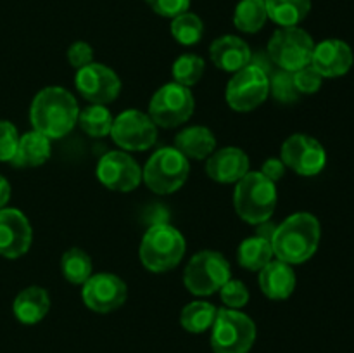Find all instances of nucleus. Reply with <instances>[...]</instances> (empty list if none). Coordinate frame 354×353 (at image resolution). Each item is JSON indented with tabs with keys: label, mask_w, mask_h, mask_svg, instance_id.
Listing matches in <instances>:
<instances>
[{
	"label": "nucleus",
	"mask_w": 354,
	"mask_h": 353,
	"mask_svg": "<svg viewBox=\"0 0 354 353\" xmlns=\"http://www.w3.org/2000/svg\"><path fill=\"white\" fill-rule=\"evenodd\" d=\"M80 107L75 96L62 87H47L33 97L30 121L33 130L48 141L62 138L78 123Z\"/></svg>",
	"instance_id": "obj_1"
},
{
	"label": "nucleus",
	"mask_w": 354,
	"mask_h": 353,
	"mask_svg": "<svg viewBox=\"0 0 354 353\" xmlns=\"http://www.w3.org/2000/svg\"><path fill=\"white\" fill-rule=\"evenodd\" d=\"M322 239L320 221L315 215L299 211L277 225L272 235L273 256L289 265H301L317 253Z\"/></svg>",
	"instance_id": "obj_2"
},
{
	"label": "nucleus",
	"mask_w": 354,
	"mask_h": 353,
	"mask_svg": "<svg viewBox=\"0 0 354 353\" xmlns=\"http://www.w3.org/2000/svg\"><path fill=\"white\" fill-rule=\"evenodd\" d=\"M185 239L182 232L168 221L147 228L140 242V262L149 272L165 273L175 269L185 256Z\"/></svg>",
	"instance_id": "obj_3"
},
{
	"label": "nucleus",
	"mask_w": 354,
	"mask_h": 353,
	"mask_svg": "<svg viewBox=\"0 0 354 353\" xmlns=\"http://www.w3.org/2000/svg\"><path fill=\"white\" fill-rule=\"evenodd\" d=\"M234 206L245 224H265L277 208L275 182L261 172H248L235 185Z\"/></svg>",
	"instance_id": "obj_4"
},
{
	"label": "nucleus",
	"mask_w": 354,
	"mask_h": 353,
	"mask_svg": "<svg viewBox=\"0 0 354 353\" xmlns=\"http://www.w3.org/2000/svg\"><path fill=\"white\" fill-rule=\"evenodd\" d=\"M256 341V324L244 311L218 308L211 327L213 353H249Z\"/></svg>",
	"instance_id": "obj_5"
},
{
	"label": "nucleus",
	"mask_w": 354,
	"mask_h": 353,
	"mask_svg": "<svg viewBox=\"0 0 354 353\" xmlns=\"http://www.w3.org/2000/svg\"><path fill=\"white\" fill-rule=\"evenodd\" d=\"M190 173V163L176 147H161L149 158L142 170V180L156 194H173L183 187Z\"/></svg>",
	"instance_id": "obj_6"
},
{
	"label": "nucleus",
	"mask_w": 354,
	"mask_h": 353,
	"mask_svg": "<svg viewBox=\"0 0 354 353\" xmlns=\"http://www.w3.org/2000/svg\"><path fill=\"white\" fill-rule=\"evenodd\" d=\"M228 279H232L230 263L221 253L204 249L189 260L183 272L187 291L196 296H211L220 293Z\"/></svg>",
	"instance_id": "obj_7"
},
{
	"label": "nucleus",
	"mask_w": 354,
	"mask_h": 353,
	"mask_svg": "<svg viewBox=\"0 0 354 353\" xmlns=\"http://www.w3.org/2000/svg\"><path fill=\"white\" fill-rule=\"evenodd\" d=\"M315 42L306 30L299 26L279 28L266 47L270 61L283 71L296 73L311 64Z\"/></svg>",
	"instance_id": "obj_8"
},
{
	"label": "nucleus",
	"mask_w": 354,
	"mask_h": 353,
	"mask_svg": "<svg viewBox=\"0 0 354 353\" xmlns=\"http://www.w3.org/2000/svg\"><path fill=\"white\" fill-rule=\"evenodd\" d=\"M196 109V99L189 87L171 82L156 90L149 102V116L156 127L176 128L190 120Z\"/></svg>",
	"instance_id": "obj_9"
},
{
	"label": "nucleus",
	"mask_w": 354,
	"mask_h": 353,
	"mask_svg": "<svg viewBox=\"0 0 354 353\" xmlns=\"http://www.w3.org/2000/svg\"><path fill=\"white\" fill-rule=\"evenodd\" d=\"M270 96L268 73L254 64L234 73L225 90V99L230 109L237 113H249L261 106Z\"/></svg>",
	"instance_id": "obj_10"
},
{
	"label": "nucleus",
	"mask_w": 354,
	"mask_h": 353,
	"mask_svg": "<svg viewBox=\"0 0 354 353\" xmlns=\"http://www.w3.org/2000/svg\"><path fill=\"white\" fill-rule=\"evenodd\" d=\"M111 137L118 147L130 152L151 149L158 141V127L151 116L138 109H128L118 114L113 121Z\"/></svg>",
	"instance_id": "obj_11"
},
{
	"label": "nucleus",
	"mask_w": 354,
	"mask_h": 353,
	"mask_svg": "<svg viewBox=\"0 0 354 353\" xmlns=\"http://www.w3.org/2000/svg\"><path fill=\"white\" fill-rule=\"evenodd\" d=\"M280 159L286 168L303 176H315L327 165V151L317 138L306 134H294L282 144Z\"/></svg>",
	"instance_id": "obj_12"
},
{
	"label": "nucleus",
	"mask_w": 354,
	"mask_h": 353,
	"mask_svg": "<svg viewBox=\"0 0 354 353\" xmlns=\"http://www.w3.org/2000/svg\"><path fill=\"white\" fill-rule=\"evenodd\" d=\"M75 85L83 99L102 106L116 100L121 92L120 76L100 62H90L85 68L76 69Z\"/></svg>",
	"instance_id": "obj_13"
},
{
	"label": "nucleus",
	"mask_w": 354,
	"mask_h": 353,
	"mask_svg": "<svg viewBox=\"0 0 354 353\" xmlns=\"http://www.w3.org/2000/svg\"><path fill=\"white\" fill-rule=\"evenodd\" d=\"M82 298L86 308L95 314H111L124 305L128 298V287L121 277L109 272L92 273L83 284Z\"/></svg>",
	"instance_id": "obj_14"
},
{
	"label": "nucleus",
	"mask_w": 354,
	"mask_h": 353,
	"mask_svg": "<svg viewBox=\"0 0 354 353\" xmlns=\"http://www.w3.org/2000/svg\"><path fill=\"white\" fill-rule=\"evenodd\" d=\"M97 179L109 190L131 192L142 182V170L130 154L123 151H111L100 158L97 165Z\"/></svg>",
	"instance_id": "obj_15"
},
{
	"label": "nucleus",
	"mask_w": 354,
	"mask_h": 353,
	"mask_svg": "<svg viewBox=\"0 0 354 353\" xmlns=\"http://www.w3.org/2000/svg\"><path fill=\"white\" fill-rule=\"evenodd\" d=\"M33 242V228L23 211L16 208L0 210V256L17 260L26 255Z\"/></svg>",
	"instance_id": "obj_16"
},
{
	"label": "nucleus",
	"mask_w": 354,
	"mask_h": 353,
	"mask_svg": "<svg viewBox=\"0 0 354 353\" xmlns=\"http://www.w3.org/2000/svg\"><path fill=\"white\" fill-rule=\"evenodd\" d=\"M354 64V54L349 44L339 38H327V40L315 44L311 66L320 73L324 78H339L349 73Z\"/></svg>",
	"instance_id": "obj_17"
},
{
	"label": "nucleus",
	"mask_w": 354,
	"mask_h": 353,
	"mask_svg": "<svg viewBox=\"0 0 354 353\" xmlns=\"http://www.w3.org/2000/svg\"><path fill=\"white\" fill-rule=\"evenodd\" d=\"M249 172V156L241 147H221L206 161V173L218 183H237Z\"/></svg>",
	"instance_id": "obj_18"
},
{
	"label": "nucleus",
	"mask_w": 354,
	"mask_h": 353,
	"mask_svg": "<svg viewBox=\"0 0 354 353\" xmlns=\"http://www.w3.org/2000/svg\"><path fill=\"white\" fill-rule=\"evenodd\" d=\"M209 57L218 69L237 73L251 64L252 52L248 42L235 35H223L216 38L209 47Z\"/></svg>",
	"instance_id": "obj_19"
},
{
	"label": "nucleus",
	"mask_w": 354,
	"mask_h": 353,
	"mask_svg": "<svg viewBox=\"0 0 354 353\" xmlns=\"http://www.w3.org/2000/svg\"><path fill=\"white\" fill-rule=\"evenodd\" d=\"M258 282L263 294L270 300H287L296 289V272L289 263L272 260L265 269L259 270Z\"/></svg>",
	"instance_id": "obj_20"
},
{
	"label": "nucleus",
	"mask_w": 354,
	"mask_h": 353,
	"mask_svg": "<svg viewBox=\"0 0 354 353\" xmlns=\"http://www.w3.org/2000/svg\"><path fill=\"white\" fill-rule=\"evenodd\" d=\"M48 310H50V298L40 286L26 287L14 298L12 314L24 325H35L41 322Z\"/></svg>",
	"instance_id": "obj_21"
},
{
	"label": "nucleus",
	"mask_w": 354,
	"mask_h": 353,
	"mask_svg": "<svg viewBox=\"0 0 354 353\" xmlns=\"http://www.w3.org/2000/svg\"><path fill=\"white\" fill-rule=\"evenodd\" d=\"M175 147L187 159H207L216 151V138L209 128L196 125L176 135Z\"/></svg>",
	"instance_id": "obj_22"
},
{
	"label": "nucleus",
	"mask_w": 354,
	"mask_h": 353,
	"mask_svg": "<svg viewBox=\"0 0 354 353\" xmlns=\"http://www.w3.org/2000/svg\"><path fill=\"white\" fill-rule=\"evenodd\" d=\"M48 158H50V141L37 130H31L19 137V144L10 165L16 168H37Z\"/></svg>",
	"instance_id": "obj_23"
},
{
	"label": "nucleus",
	"mask_w": 354,
	"mask_h": 353,
	"mask_svg": "<svg viewBox=\"0 0 354 353\" xmlns=\"http://www.w3.org/2000/svg\"><path fill=\"white\" fill-rule=\"evenodd\" d=\"M311 10V0H266L268 19L280 28H292L303 23Z\"/></svg>",
	"instance_id": "obj_24"
},
{
	"label": "nucleus",
	"mask_w": 354,
	"mask_h": 353,
	"mask_svg": "<svg viewBox=\"0 0 354 353\" xmlns=\"http://www.w3.org/2000/svg\"><path fill=\"white\" fill-rule=\"evenodd\" d=\"M237 260L242 269L259 272L273 260L272 242L259 235L244 239L237 249Z\"/></svg>",
	"instance_id": "obj_25"
},
{
	"label": "nucleus",
	"mask_w": 354,
	"mask_h": 353,
	"mask_svg": "<svg viewBox=\"0 0 354 353\" xmlns=\"http://www.w3.org/2000/svg\"><path fill=\"white\" fill-rule=\"evenodd\" d=\"M218 308L209 301H190L185 305L180 314V324L187 332L192 334H203L207 329L213 327L214 318H216Z\"/></svg>",
	"instance_id": "obj_26"
},
{
	"label": "nucleus",
	"mask_w": 354,
	"mask_h": 353,
	"mask_svg": "<svg viewBox=\"0 0 354 353\" xmlns=\"http://www.w3.org/2000/svg\"><path fill=\"white\" fill-rule=\"evenodd\" d=\"M266 21V0H241L234 10V24L242 33H258Z\"/></svg>",
	"instance_id": "obj_27"
},
{
	"label": "nucleus",
	"mask_w": 354,
	"mask_h": 353,
	"mask_svg": "<svg viewBox=\"0 0 354 353\" xmlns=\"http://www.w3.org/2000/svg\"><path fill=\"white\" fill-rule=\"evenodd\" d=\"M113 114L102 104H90L88 107L80 111L78 123L80 128L85 132L88 137L102 138L111 135V128H113Z\"/></svg>",
	"instance_id": "obj_28"
},
{
	"label": "nucleus",
	"mask_w": 354,
	"mask_h": 353,
	"mask_svg": "<svg viewBox=\"0 0 354 353\" xmlns=\"http://www.w3.org/2000/svg\"><path fill=\"white\" fill-rule=\"evenodd\" d=\"M61 272L68 282L83 286L93 272L92 258L80 248L68 249L61 258Z\"/></svg>",
	"instance_id": "obj_29"
},
{
	"label": "nucleus",
	"mask_w": 354,
	"mask_h": 353,
	"mask_svg": "<svg viewBox=\"0 0 354 353\" xmlns=\"http://www.w3.org/2000/svg\"><path fill=\"white\" fill-rule=\"evenodd\" d=\"M169 30H171V37L180 45L190 47V45L199 44L201 38H203L204 23L197 14L187 10V12H182L176 17H173Z\"/></svg>",
	"instance_id": "obj_30"
},
{
	"label": "nucleus",
	"mask_w": 354,
	"mask_h": 353,
	"mask_svg": "<svg viewBox=\"0 0 354 353\" xmlns=\"http://www.w3.org/2000/svg\"><path fill=\"white\" fill-rule=\"evenodd\" d=\"M204 69H206V64H204L203 57L196 54H183L176 57V61L173 62V82L190 89L196 83H199V80L204 75Z\"/></svg>",
	"instance_id": "obj_31"
},
{
	"label": "nucleus",
	"mask_w": 354,
	"mask_h": 353,
	"mask_svg": "<svg viewBox=\"0 0 354 353\" xmlns=\"http://www.w3.org/2000/svg\"><path fill=\"white\" fill-rule=\"evenodd\" d=\"M268 78L270 93H272L279 102L292 104L299 99V92H297L296 85H294L292 73L283 71V69H277V71L270 73Z\"/></svg>",
	"instance_id": "obj_32"
},
{
	"label": "nucleus",
	"mask_w": 354,
	"mask_h": 353,
	"mask_svg": "<svg viewBox=\"0 0 354 353\" xmlns=\"http://www.w3.org/2000/svg\"><path fill=\"white\" fill-rule=\"evenodd\" d=\"M220 298L227 308H239L245 307L249 303V289L242 280L228 279L225 286L220 289Z\"/></svg>",
	"instance_id": "obj_33"
},
{
	"label": "nucleus",
	"mask_w": 354,
	"mask_h": 353,
	"mask_svg": "<svg viewBox=\"0 0 354 353\" xmlns=\"http://www.w3.org/2000/svg\"><path fill=\"white\" fill-rule=\"evenodd\" d=\"M19 137L16 125L7 120H0V161L10 163L16 154Z\"/></svg>",
	"instance_id": "obj_34"
},
{
	"label": "nucleus",
	"mask_w": 354,
	"mask_h": 353,
	"mask_svg": "<svg viewBox=\"0 0 354 353\" xmlns=\"http://www.w3.org/2000/svg\"><path fill=\"white\" fill-rule=\"evenodd\" d=\"M292 78L299 96L301 93H304V96H313V93H317L322 89V83H324V76L311 64L299 69V71L292 73Z\"/></svg>",
	"instance_id": "obj_35"
},
{
	"label": "nucleus",
	"mask_w": 354,
	"mask_h": 353,
	"mask_svg": "<svg viewBox=\"0 0 354 353\" xmlns=\"http://www.w3.org/2000/svg\"><path fill=\"white\" fill-rule=\"evenodd\" d=\"M145 3L158 16L169 17V19L176 17L178 14L187 12L190 7V0H145Z\"/></svg>",
	"instance_id": "obj_36"
},
{
	"label": "nucleus",
	"mask_w": 354,
	"mask_h": 353,
	"mask_svg": "<svg viewBox=\"0 0 354 353\" xmlns=\"http://www.w3.org/2000/svg\"><path fill=\"white\" fill-rule=\"evenodd\" d=\"M66 55H68V62L75 69L85 68V66H88L90 62H93L92 45L86 44V42H82V40L71 44V47L68 48Z\"/></svg>",
	"instance_id": "obj_37"
},
{
	"label": "nucleus",
	"mask_w": 354,
	"mask_h": 353,
	"mask_svg": "<svg viewBox=\"0 0 354 353\" xmlns=\"http://www.w3.org/2000/svg\"><path fill=\"white\" fill-rule=\"evenodd\" d=\"M261 173L272 182H279L286 173V165L280 158H268L261 166Z\"/></svg>",
	"instance_id": "obj_38"
},
{
	"label": "nucleus",
	"mask_w": 354,
	"mask_h": 353,
	"mask_svg": "<svg viewBox=\"0 0 354 353\" xmlns=\"http://www.w3.org/2000/svg\"><path fill=\"white\" fill-rule=\"evenodd\" d=\"M10 194H12V189H10L9 180L0 175V210L7 206V203L10 201Z\"/></svg>",
	"instance_id": "obj_39"
}]
</instances>
